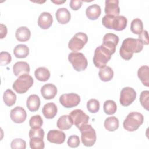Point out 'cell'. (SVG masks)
I'll return each instance as SVG.
<instances>
[{"label": "cell", "mask_w": 149, "mask_h": 149, "mask_svg": "<svg viewBox=\"0 0 149 149\" xmlns=\"http://www.w3.org/2000/svg\"><path fill=\"white\" fill-rule=\"evenodd\" d=\"M82 3L83 1L80 0H71L70 1L69 6L72 10H77L81 7Z\"/></svg>", "instance_id": "obj_41"}, {"label": "cell", "mask_w": 149, "mask_h": 149, "mask_svg": "<svg viewBox=\"0 0 149 149\" xmlns=\"http://www.w3.org/2000/svg\"><path fill=\"white\" fill-rule=\"evenodd\" d=\"M136 92L132 87H126L122 89L120 94V104L123 107L130 105L136 98Z\"/></svg>", "instance_id": "obj_11"}, {"label": "cell", "mask_w": 149, "mask_h": 149, "mask_svg": "<svg viewBox=\"0 0 149 149\" xmlns=\"http://www.w3.org/2000/svg\"><path fill=\"white\" fill-rule=\"evenodd\" d=\"M30 70L29 65L26 62H17L13 66V72L16 76H20L24 74H29Z\"/></svg>", "instance_id": "obj_18"}, {"label": "cell", "mask_w": 149, "mask_h": 149, "mask_svg": "<svg viewBox=\"0 0 149 149\" xmlns=\"http://www.w3.org/2000/svg\"><path fill=\"white\" fill-rule=\"evenodd\" d=\"M41 94L45 100L52 99L57 94V88L52 83L45 84L41 88Z\"/></svg>", "instance_id": "obj_16"}, {"label": "cell", "mask_w": 149, "mask_h": 149, "mask_svg": "<svg viewBox=\"0 0 149 149\" xmlns=\"http://www.w3.org/2000/svg\"><path fill=\"white\" fill-rule=\"evenodd\" d=\"M87 108L90 112L95 113L100 109V102L96 99H90L87 103Z\"/></svg>", "instance_id": "obj_34"}, {"label": "cell", "mask_w": 149, "mask_h": 149, "mask_svg": "<svg viewBox=\"0 0 149 149\" xmlns=\"http://www.w3.org/2000/svg\"><path fill=\"white\" fill-rule=\"evenodd\" d=\"M0 33H1V38L2 39L6 36L7 34V28L6 26L3 24H0Z\"/></svg>", "instance_id": "obj_43"}, {"label": "cell", "mask_w": 149, "mask_h": 149, "mask_svg": "<svg viewBox=\"0 0 149 149\" xmlns=\"http://www.w3.org/2000/svg\"><path fill=\"white\" fill-rule=\"evenodd\" d=\"M36 78L40 81H46L50 77V72L45 67H39L34 72Z\"/></svg>", "instance_id": "obj_28"}, {"label": "cell", "mask_w": 149, "mask_h": 149, "mask_svg": "<svg viewBox=\"0 0 149 149\" xmlns=\"http://www.w3.org/2000/svg\"><path fill=\"white\" fill-rule=\"evenodd\" d=\"M59 100L63 107L70 108L76 107L79 104L80 102V97L78 94L71 93L61 95Z\"/></svg>", "instance_id": "obj_10"}, {"label": "cell", "mask_w": 149, "mask_h": 149, "mask_svg": "<svg viewBox=\"0 0 149 149\" xmlns=\"http://www.w3.org/2000/svg\"><path fill=\"white\" fill-rule=\"evenodd\" d=\"M15 36L17 41L20 42H26L30 38L31 32L27 27L22 26L16 30Z\"/></svg>", "instance_id": "obj_24"}, {"label": "cell", "mask_w": 149, "mask_h": 149, "mask_svg": "<svg viewBox=\"0 0 149 149\" xmlns=\"http://www.w3.org/2000/svg\"><path fill=\"white\" fill-rule=\"evenodd\" d=\"M66 136L63 132L58 130H51L47 134V140L52 143L61 144L65 140Z\"/></svg>", "instance_id": "obj_14"}, {"label": "cell", "mask_w": 149, "mask_h": 149, "mask_svg": "<svg viewBox=\"0 0 149 149\" xmlns=\"http://www.w3.org/2000/svg\"><path fill=\"white\" fill-rule=\"evenodd\" d=\"M3 100L6 105L11 107L16 102V95L12 90L8 89L3 93Z\"/></svg>", "instance_id": "obj_30"}, {"label": "cell", "mask_w": 149, "mask_h": 149, "mask_svg": "<svg viewBox=\"0 0 149 149\" xmlns=\"http://www.w3.org/2000/svg\"><path fill=\"white\" fill-rule=\"evenodd\" d=\"M139 39L142 42L143 45H148L149 43L148 36L147 30H143L139 35Z\"/></svg>", "instance_id": "obj_42"}, {"label": "cell", "mask_w": 149, "mask_h": 149, "mask_svg": "<svg viewBox=\"0 0 149 149\" xmlns=\"http://www.w3.org/2000/svg\"><path fill=\"white\" fill-rule=\"evenodd\" d=\"M98 76L101 81L104 82L109 81L113 77V71L111 67L105 66L100 68L98 72Z\"/></svg>", "instance_id": "obj_25"}, {"label": "cell", "mask_w": 149, "mask_h": 149, "mask_svg": "<svg viewBox=\"0 0 149 149\" xmlns=\"http://www.w3.org/2000/svg\"><path fill=\"white\" fill-rule=\"evenodd\" d=\"M26 105L31 112H36L38 110L40 106V99L36 94L30 95L27 100Z\"/></svg>", "instance_id": "obj_22"}, {"label": "cell", "mask_w": 149, "mask_h": 149, "mask_svg": "<svg viewBox=\"0 0 149 149\" xmlns=\"http://www.w3.org/2000/svg\"><path fill=\"white\" fill-rule=\"evenodd\" d=\"M54 3H57V4H60V3H63L65 2H66V1H52Z\"/></svg>", "instance_id": "obj_44"}, {"label": "cell", "mask_w": 149, "mask_h": 149, "mask_svg": "<svg viewBox=\"0 0 149 149\" xmlns=\"http://www.w3.org/2000/svg\"><path fill=\"white\" fill-rule=\"evenodd\" d=\"M140 102L141 105L146 110L148 111L149 107V91L148 90L143 91L140 95Z\"/></svg>", "instance_id": "obj_36"}, {"label": "cell", "mask_w": 149, "mask_h": 149, "mask_svg": "<svg viewBox=\"0 0 149 149\" xmlns=\"http://www.w3.org/2000/svg\"><path fill=\"white\" fill-rule=\"evenodd\" d=\"M81 140L83 145L86 147L93 146L96 141V132L91 125H86L80 129Z\"/></svg>", "instance_id": "obj_6"}, {"label": "cell", "mask_w": 149, "mask_h": 149, "mask_svg": "<svg viewBox=\"0 0 149 149\" xmlns=\"http://www.w3.org/2000/svg\"><path fill=\"white\" fill-rule=\"evenodd\" d=\"M33 78L29 74H22L14 81L12 87L18 94H24L33 86Z\"/></svg>", "instance_id": "obj_5"}, {"label": "cell", "mask_w": 149, "mask_h": 149, "mask_svg": "<svg viewBox=\"0 0 149 149\" xmlns=\"http://www.w3.org/2000/svg\"><path fill=\"white\" fill-rule=\"evenodd\" d=\"M143 44L139 38H125L119 49L120 56L125 60H130L134 53H139L142 51Z\"/></svg>", "instance_id": "obj_1"}, {"label": "cell", "mask_w": 149, "mask_h": 149, "mask_svg": "<svg viewBox=\"0 0 149 149\" xmlns=\"http://www.w3.org/2000/svg\"><path fill=\"white\" fill-rule=\"evenodd\" d=\"M88 41L86 34L79 32L75 34L68 43V48L72 51L77 52L81 50Z\"/></svg>", "instance_id": "obj_8"}, {"label": "cell", "mask_w": 149, "mask_h": 149, "mask_svg": "<svg viewBox=\"0 0 149 149\" xmlns=\"http://www.w3.org/2000/svg\"><path fill=\"white\" fill-rule=\"evenodd\" d=\"M73 120L69 115H64L61 116L57 120V127L62 130H68L72 126Z\"/></svg>", "instance_id": "obj_23"}, {"label": "cell", "mask_w": 149, "mask_h": 149, "mask_svg": "<svg viewBox=\"0 0 149 149\" xmlns=\"http://www.w3.org/2000/svg\"><path fill=\"white\" fill-rule=\"evenodd\" d=\"M144 121L143 115L137 112L129 113L123 122L124 129L128 132L137 130Z\"/></svg>", "instance_id": "obj_4"}, {"label": "cell", "mask_w": 149, "mask_h": 149, "mask_svg": "<svg viewBox=\"0 0 149 149\" xmlns=\"http://www.w3.org/2000/svg\"><path fill=\"white\" fill-rule=\"evenodd\" d=\"M30 147L32 149H43L44 148L43 139L38 137H33L30 138Z\"/></svg>", "instance_id": "obj_33"}, {"label": "cell", "mask_w": 149, "mask_h": 149, "mask_svg": "<svg viewBox=\"0 0 149 149\" xmlns=\"http://www.w3.org/2000/svg\"><path fill=\"white\" fill-rule=\"evenodd\" d=\"M53 22V18L49 12H44L41 13L38 19V25L42 29H49Z\"/></svg>", "instance_id": "obj_17"}, {"label": "cell", "mask_w": 149, "mask_h": 149, "mask_svg": "<svg viewBox=\"0 0 149 149\" xmlns=\"http://www.w3.org/2000/svg\"><path fill=\"white\" fill-rule=\"evenodd\" d=\"M29 136L30 138L33 137H38L44 139V131L41 127H35L31 128L29 132Z\"/></svg>", "instance_id": "obj_38"}, {"label": "cell", "mask_w": 149, "mask_h": 149, "mask_svg": "<svg viewBox=\"0 0 149 149\" xmlns=\"http://www.w3.org/2000/svg\"><path fill=\"white\" fill-rule=\"evenodd\" d=\"M80 139L76 135L70 136L67 141V144L69 147L72 148L77 147L80 145Z\"/></svg>", "instance_id": "obj_40"}, {"label": "cell", "mask_w": 149, "mask_h": 149, "mask_svg": "<svg viewBox=\"0 0 149 149\" xmlns=\"http://www.w3.org/2000/svg\"><path fill=\"white\" fill-rule=\"evenodd\" d=\"M44 117L47 119L54 118L58 112L57 107L53 102H49L45 104L42 109Z\"/></svg>", "instance_id": "obj_20"}, {"label": "cell", "mask_w": 149, "mask_h": 149, "mask_svg": "<svg viewBox=\"0 0 149 149\" xmlns=\"http://www.w3.org/2000/svg\"><path fill=\"white\" fill-rule=\"evenodd\" d=\"M13 54L17 58H24L29 54V48L24 44L17 45L13 49Z\"/></svg>", "instance_id": "obj_29"}, {"label": "cell", "mask_w": 149, "mask_h": 149, "mask_svg": "<svg viewBox=\"0 0 149 149\" xmlns=\"http://www.w3.org/2000/svg\"><path fill=\"white\" fill-rule=\"evenodd\" d=\"M105 6V13L106 15L113 16H119L120 8L119 6L118 0H106Z\"/></svg>", "instance_id": "obj_15"}, {"label": "cell", "mask_w": 149, "mask_h": 149, "mask_svg": "<svg viewBox=\"0 0 149 149\" xmlns=\"http://www.w3.org/2000/svg\"><path fill=\"white\" fill-rule=\"evenodd\" d=\"M68 60L72 65L74 70L77 72L84 70L88 65V62L84 54L81 52H72L68 55Z\"/></svg>", "instance_id": "obj_7"}, {"label": "cell", "mask_w": 149, "mask_h": 149, "mask_svg": "<svg viewBox=\"0 0 149 149\" xmlns=\"http://www.w3.org/2000/svg\"><path fill=\"white\" fill-rule=\"evenodd\" d=\"M119 37L113 33L105 34L103 37L102 45L109 49L112 54L115 52L116 47L119 42Z\"/></svg>", "instance_id": "obj_12"}, {"label": "cell", "mask_w": 149, "mask_h": 149, "mask_svg": "<svg viewBox=\"0 0 149 149\" xmlns=\"http://www.w3.org/2000/svg\"><path fill=\"white\" fill-rule=\"evenodd\" d=\"M12 61L11 55L5 51H2L0 53V64L1 66H4L9 64Z\"/></svg>", "instance_id": "obj_39"}, {"label": "cell", "mask_w": 149, "mask_h": 149, "mask_svg": "<svg viewBox=\"0 0 149 149\" xmlns=\"http://www.w3.org/2000/svg\"><path fill=\"white\" fill-rule=\"evenodd\" d=\"M102 23L107 29L122 31L126 28L127 24V20L123 16H113L106 15L102 19Z\"/></svg>", "instance_id": "obj_2"}, {"label": "cell", "mask_w": 149, "mask_h": 149, "mask_svg": "<svg viewBox=\"0 0 149 149\" xmlns=\"http://www.w3.org/2000/svg\"><path fill=\"white\" fill-rule=\"evenodd\" d=\"M43 124V120L41 116L39 115H36L31 117L29 120V125L31 128L41 127Z\"/></svg>", "instance_id": "obj_35"}, {"label": "cell", "mask_w": 149, "mask_h": 149, "mask_svg": "<svg viewBox=\"0 0 149 149\" xmlns=\"http://www.w3.org/2000/svg\"><path fill=\"white\" fill-rule=\"evenodd\" d=\"M55 16L58 23L62 24L68 23L71 18L70 13L65 8L58 9L56 12Z\"/></svg>", "instance_id": "obj_19"}, {"label": "cell", "mask_w": 149, "mask_h": 149, "mask_svg": "<svg viewBox=\"0 0 149 149\" xmlns=\"http://www.w3.org/2000/svg\"><path fill=\"white\" fill-rule=\"evenodd\" d=\"M101 13V9L100 6L97 4H93L90 5L86 10V15L87 17L91 20L97 19Z\"/></svg>", "instance_id": "obj_21"}, {"label": "cell", "mask_w": 149, "mask_h": 149, "mask_svg": "<svg viewBox=\"0 0 149 149\" xmlns=\"http://www.w3.org/2000/svg\"><path fill=\"white\" fill-rule=\"evenodd\" d=\"M112 52L103 45H100L96 48L94 51L93 61L95 67L101 68L105 66L111 59Z\"/></svg>", "instance_id": "obj_3"}, {"label": "cell", "mask_w": 149, "mask_h": 149, "mask_svg": "<svg viewBox=\"0 0 149 149\" xmlns=\"http://www.w3.org/2000/svg\"><path fill=\"white\" fill-rule=\"evenodd\" d=\"M104 127L109 132H113L118 129L119 126V120L115 116L107 118L104 123Z\"/></svg>", "instance_id": "obj_27"}, {"label": "cell", "mask_w": 149, "mask_h": 149, "mask_svg": "<svg viewBox=\"0 0 149 149\" xmlns=\"http://www.w3.org/2000/svg\"><path fill=\"white\" fill-rule=\"evenodd\" d=\"M69 115L71 117L73 124L79 129L87 125L89 120V116L80 109L73 110Z\"/></svg>", "instance_id": "obj_9"}, {"label": "cell", "mask_w": 149, "mask_h": 149, "mask_svg": "<svg viewBox=\"0 0 149 149\" xmlns=\"http://www.w3.org/2000/svg\"><path fill=\"white\" fill-rule=\"evenodd\" d=\"M103 107L104 112L107 115L114 114L117 109V106L115 102L111 100L105 101Z\"/></svg>", "instance_id": "obj_32"}, {"label": "cell", "mask_w": 149, "mask_h": 149, "mask_svg": "<svg viewBox=\"0 0 149 149\" xmlns=\"http://www.w3.org/2000/svg\"><path fill=\"white\" fill-rule=\"evenodd\" d=\"M10 146L12 149H25L26 147V143L22 139H15L12 141Z\"/></svg>", "instance_id": "obj_37"}, {"label": "cell", "mask_w": 149, "mask_h": 149, "mask_svg": "<svg viewBox=\"0 0 149 149\" xmlns=\"http://www.w3.org/2000/svg\"><path fill=\"white\" fill-rule=\"evenodd\" d=\"M10 117L13 122L22 123L25 121L27 117V113L23 108L17 106L10 111Z\"/></svg>", "instance_id": "obj_13"}, {"label": "cell", "mask_w": 149, "mask_h": 149, "mask_svg": "<svg viewBox=\"0 0 149 149\" xmlns=\"http://www.w3.org/2000/svg\"><path fill=\"white\" fill-rule=\"evenodd\" d=\"M137 76L145 86H149V67L148 66L143 65L141 66L138 69Z\"/></svg>", "instance_id": "obj_26"}, {"label": "cell", "mask_w": 149, "mask_h": 149, "mask_svg": "<svg viewBox=\"0 0 149 149\" xmlns=\"http://www.w3.org/2000/svg\"><path fill=\"white\" fill-rule=\"evenodd\" d=\"M143 24L141 20L139 18L133 19L130 24V30L132 33L139 35L143 31Z\"/></svg>", "instance_id": "obj_31"}]
</instances>
